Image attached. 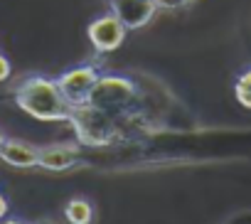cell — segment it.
<instances>
[{
    "instance_id": "7",
    "label": "cell",
    "mask_w": 251,
    "mask_h": 224,
    "mask_svg": "<svg viewBox=\"0 0 251 224\" xmlns=\"http://www.w3.org/2000/svg\"><path fill=\"white\" fill-rule=\"evenodd\" d=\"M76 163H79V146L76 143H52V146L40 148L37 168L64 173V170H72Z\"/></svg>"
},
{
    "instance_id": "2",
    "label": "cell",
    "mask_w": 251,
    "mask_h": 224,
    "mask_svg": "<svg viewBox=\"0 0 251 224\" xmlns=\"http://www.w3.org/2000/svg\"><path fill=\"white\" fill-rule=\"evenodd\" d=\"M69 124L74 126L79 143L84 146H108L116 141V121L111 114L101 108H94L91 103L72 106Z\"/></svg>"
},
{
    "instance_id": "1",
    "label": "cell",
    "mask_w": 251,
    "mask_h": 224,
    "mask_svg": "<svg viewBox=\"0 0 251 224\" xmlns=\"http://www.w3.org/2000/svg\"><path fill=\"white\" fill-rule=\"evenodd\" d=\"M15 103L37 121H69L72 106L62 96L57 79L30 74L15 86Z\"/></svg>"
},
{
    "instance_id": "11",
    "label": "cell",
    "mask_w": 251,
    "mask_h": 224,
    "mask_svg": "<svg viewBox=\"0 0 251 224\" xmlns=\"http://www.w3.org/2000/svg\"><path fill=\"white\" fill-rule=\"evenodd\" d=\"M192 0H155V5H158V10L163 8V10H175V8H185V5H190Z\"/></svg>"
},
{
    "instance_id": "8",
    "label": "cell",
    "mask_w": 251,
    "mask_h": 224,
    "mask_svg": "<svg viewBox=\"0 0 251 224\" xmlns=\"http://www.w3.org/2000/svg\"><path fill=\"white\" fill-rule=\"evenodd\" d=\"M0 160L13 168H20V170H30V168H37V163H40V148L30 146L25 141L8 138L3 150H0Z\"/></svg>"
},
{
    "instance_id": "10",
    "label": "cell",
    "mask_w": 251,
    "mask_h": 224,
    "mask_svg": "<svg viewBox=\"0 0 251 224\" xmlns=\"http://www.w3.org/2000/svg\"><path fill=\"white\" fill-rule=\"evenodd\" d=\"M234 96H236V101H239L244 108L251 111V67L244 69V72L236 76V81H234Z\"/></svg>"
},
{
    "instance_id": "12",
    "label": "cell",
    "mask_w": 251,
    "mask_h": 224,
    "mask_svg": "<svg viewBox=\"0 0 251 224\" xmlns=\"http://www.w3.org/2000/svg\"><path fill=\"white\" fill-rule=\"evenodd\" d=\"M10 74H13V64H10V59L3 52H0V81H8Z\"/></svg>"
},
{
    "instance_id": "9",
    "label": "cell",
    "mask_w": 251,
    "mask_h": 224,
    "mask_svg": "<svg viewBox=\"0 0 251 224\" xmlns=\"http://www.w3.org/2000/svg\"><path fill=\"white\" fill-rule=\"evenodd\" d=\"M64 217H67L69 224H91L94 207L86 197H72L64 207Z\"/></svg>"
},
{
    "instance_id": "5",
    "label": "cell",
    "mask_w": 251,
    "mask_h": 224,
    "mask_svg": "<svg viewBox=\"0 0 251 224\" xmlns=\"http://www.w3.org/2000/svg\"><path fill=\"white\" fill-rule=\"evenodd\" d=\"M126 32H128V30H126V25L113 13H106V15L91 20L89 27H86L89 42H91V47L99 54H108V52L118 50L123 45V40H126Z\"/></svg>"
},
{
    "instance_id": "15",
    "label": "cell",
    "mask_w": 251,
    "mask_h": 224,
    "mask_svg": "<svg viewBox=\"0 0 251 224\" xmlns=\"http://www.w3.org/2000/svg\"><path fill=\"white\" fill-rule=\"evenodd\" d=\"M5 141H8V136H5L3 131H0V150H3V146H5Z\"/></svg>"
},
{
    "instance_id": "13",
    "label": "cell",
    "mask_w": 251,
    "mask_h": 224,
    "mask_svg": "<svg viewBox=\"0 0 251 224\" xmlns=\"http://www.w3.org/2000/svg\"><path fill=\"white\" fill-rule=\"evenodd\" d=\"M8 217V199L0 195V219H5Z\"/></svg>"
},
{
    "instance_id": "14",
    "label": "cell",
    "mask_w": 251,
    "mask_h": 224,
    "mask_svg": "<svg viewBox=\"0 0 251 224\" xmlns=\"http://www.w3.org/2000/svg\"><path fill=\"white\" fill-rule=\"evenodd\" d=\"M0 224H25V222H20V219H0Z\"/></svg>"
},
{
    "instance_id": "3",
    "label": "cell",
    "mask_w": 251,
    "mask_h": 224,
    "mask_svg": "<svg viewBox=\"0 0 251 224\" xmlns=\"http://www.w3.org/2000/svg\"><path fill=\"white\" fill-rule=\"evenodd\" d=\"M136 96H138V89L128 76H99L86 103L113 116L118 111H123L128 103H133Z\"/></svg>"
},
{
    "instance_id": "6",
    "label": "cell",
    "mask_w": 251,
    "mask_h": 224,
    "mask_svg": "<svg viewBox=\"0 0 251 224\" xmlns=\"http://www.w3.org/2000/svg\"><path fill=\"white\" fill-rule=\"evenodd\" d=\"M108 8L126 25V30L146 27L158 13L155 0H108Z\"/></svg>"
},
{
    "instance_id": "4",
    "label": "cell",
    "mask_w": 251,
    "mask_h": 224,
    "mask_svg": "<svg viewBox=\"0 0 251 224\" xmlns=\"http://www.w3.org/2000/svg\"><path fill=\"white\" fill-rule=\"evenodd\" d=\"M99 76L101 74L94 64H81V67L64 72L57 79V86H59V91H62V96L67 99L69 106H81V103L89 101V94H91Z\"/></svg>"
}]
</instances>
